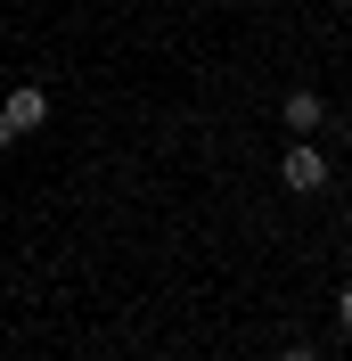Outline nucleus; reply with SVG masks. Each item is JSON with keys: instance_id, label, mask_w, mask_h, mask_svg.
Returning a JSON list of instances; mask_svg holds the SVG:
<instances>
[{"instance_id": "nucleus-1", "label": "nucleus", "mask_w": 352, "mask_h": 361, "mask_svg": "<svg viewBox=\"0 0 352 361\" xmlns=\"http://www.w3.org/2000/svg\"><path fill=\"white\" fill-rule=\"evenodd\" d=\"M49 123V90L42 82H17L8 99H0V148H17L25 132H42Z\"/></svg>"}, {"instance_id": "nucleus-6", "label": "nucleus", "mask_w": 352, "mask_h": 361, "mask_svg": "<svg viewBox=\"0 0 352 361\" xmlns=\"http://www.w3.org/2000/svg\"><path fill=\"white\" fill-rule=\"evenodd\" d=\"M344 148H352V140H344Z\"/></svg>"}, {"instance_id": "nucleus-3", "label": "nucleus", "mask_w": 352, "mask_h": 361, "mask_svg": "<svg viewBox=\"0 0 352 361\" xmlns=\"http://www.w3.org/2000/svg\"><path fill=\"white\" fill-rule=\"evenodd\" d=\"M320 123H328V99H320V90H287V132L303 140V132H320Z\"/></svg>"}, {"instance_id": "nucleus-5", "label": "nucleus", "mask_w": 352, "mask_h": 361, "mask_svg": "<svg viewBox=\"0 0 352 361\" xmlns=\"http://www.w3.org/2000/svg\"><path fill=\"white\" fill-rule=\"evenodd\" d=\"M336 320H344V337H352V288H344V304H336Z\"/></svg>"}, {"instance_id": "nucleus-2", "label": "nucleus", "mask_w": 352, "mask_h": 361, "mask_svg": "<svg viewBox=\"0 0 352 361\" xmlns=\"http://www.w3.org/2000/svg\"><path fill=\"white\" fill-rule=\"evenodd\" d=\"M279 180L295 189V197L328 189V148H287V157H279Z\"/></svg>"}, {"instance_id": "nucleus-4", "label": "nucleus", "mask_w": 352, "mask_h": 361, "mask_svg": "<svg viewBox=\"0 0 352 361\" xmlns=\"http://www.w3.org/2000/svg\"><path fill=\"white\" fill-rule=\"evenodd\" d=\"M279 361H320V345H279Z\"/></svg>"}]
</instances>
